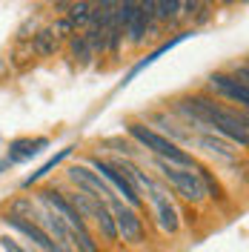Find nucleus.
Masks as SVG:
<instances>
[{"label": "nucleus", "instance_id": "nucleus-1", "mask_svg": "<svg viewBox=\"0 0 249 252\" xmlns=\"http://www.w3.org/2000/svg\"><path fill=\"white\" fill-rule=\"evenodd\" d=\"M175 112L184 115L195 129H209L220 138H226L235 146H247L249 135H247V112L235 109L220 103L218 97H209L206 92H195L187 97H178L175 100Z\"/></svg>", "mask_w": 249, "mask_h": 252}, {"label": "nucleus", "instance_id": "nucleus-2", "mask_svg": "<svg viewBox=\"0 0 249 252\" xmlns=\"http://www.w3.org/2000/svg\"><path fill=\"white\" fill-rule=\"evenodd\" d=\"M126 135L129 141L143 146L146 152H152L155 158L166 160V163H175V166H198V160L189 155L184 146L172 143L169 138H163L160 132H155L149 124H140V121H129L126 124Z\"/></svg>", "mask_w": 249, "mask_h": 252}, {"label": "nucleus", "instance_id": "nucleus-3", "mask_svg": "<svg viewBox=\"0 0 249 252\" xmlns=\"http://www.w3.org/2000/svg\"><path fill=\"white\" fill-rule=\"evenodd\" d=\"M155 169H157L160 184L169 189L172 195H181L192 206L206 201V192H203V184L198 178V172H195V166H175V163H166V160L155 158Z\"/></svg>", "mask_w": 249, "mask_h": 252}, {"label": "nucleus", "instance_id": "nucleus-4", "mask_svg": "<svg viewBox=\"0 0 249 252\" xmlns=\"http://www.w3.org/2000/svg\"><path fill=\"white\" fill-rule=\"evenodd\" d=\"M112 218H115V229H118V241H126L132 247H138L146 241V226L140 218L138 209H132L129 204H124L121 198H112L109 201Z\"/></svg>", "mask_w": 249, "mask_h": 252}, {"label": "nucleus", "instance_id": "nucleus-5", "mask_svg": "<svg viewBox=\"0 0 249 252\" xmlns=\"http://www.w3.org/2000/svg\"><path fill=\"white\" fill-rule=\"evenodd\" d=\"M146 195H149V201H152L157 226H160L166 235H178V229H181V209L172 201V192L163 187L160 181H155L152 187L146 189Z\"/></svg>", "mask_w": 249, "mask_h": 252}, {"label": "nucleus", "instance_id": "nucleus-6", "mask_svg": "<svg viewBox=\"0 0 249 252\" xmlns=\"http://www.w3.org/2000/svg\"><path fill=\"white\" fill-rule=\"evenodd\" d=\"M89 166H92L94 172L100 175V178H103V181H106V184L118 192V198H121L124 204H129L132 209H138V212H140V206H143V201H140V192L132 187V181H129L124 172H118L109 160H103V158H97V155L89 158Z\"/></svg>", "mask_w": 249, "mask_h": 252}, {"label": "nucleus", "instance_id": "nucleus-7", "mask_svg": "<svg viewBox=\"0 0 249 252\" xmlns=\"http://www.w3.org/2000/svg\"><path fill=\"white\" fill-rule=\"evenodd\" d=\"M66 178L75 184L78 192H86V195H92V198H103V201H112V198H118L115 195V189L100 178V175L94 172L92 166H83V163H72L69 169H66Z\"/></svg>", "mask_w": 249, "mask_h": 252}, {"label": "nucleus", "instance_id": "nucleus-8", "mask_svg": "<svg viewBox=\"0 0 249 252\" xmlns=\"http://www.w3.org/2000/svg\"><path fill=\"white\" fill-rule=\"evenodd\" d=\"M37 201H43V204H46L52 212H58V215H61L66 223H69V229H72V232H89V223L80 218V212H78L72 204H69V201H66V195H63V192L46 187V189H40Z\"/></svg>", "mask_w": 249, "mask_h": 252}, {"label": "nucleus", "instance_id": "nucleus-9", "mask_svg": "<svg viewBox=\"0 0 249 252\" xmlns=\"http://www.w3.org/2000/svg\"><path fill=\"white\" fill-rule=\"evenodd\" d=\"M206 89L215 92V97H226V100L238 103L241 109L247 112V106H249V83H241L235 75L215 72V75L209 78V83H206Z\"/></svg>", "mask_w": 249, "mask_h": 252}, {"label": "nucleus", "instance_id": "nucleus-10", "mask_svg": "<svg viewBox=\"0 0 249 252\" xmlns=\"http://www.w3.org/2000/svg\"><path fill=\"white\" fill-rule=\"evenodd\" d=\"M6 223L12 226V229H17L20 235H26L31 241V247L37 252H75V250H69V247H61L58 241H52V238L40 229V223H34V220L29 218H17V215H6Z\"/></svg>", "mask_w": 249, "mask_h": 252}, {"label": "nucleus", "instance_id": "nucleus-11", "mask_svg": "<svg viewBox=\"0 0 249 252\" xmlns=\"http://www.w3.org/2000/svg\"><path fill=\"white\" fill-rule=\"evenodd\" d=\"M149 121H152V129H155V132H160L163 138H169V141H172V143H178V146H181V143H192V141H195L192 129H184V126L178 124L175 118H166L163 112L152 115Z\"/></svg>", "mask_w": 249, "mask_h": 252}, {"label": "nucleus", "instance_id": "nucleus-12", "mask_svg": "<svg viewBox=\"0 0 249 252\" xmlns=\"http://www.w3.org/2000/svg\"><path fill=\"white\" fill-rule=\"evenodd\" d=\"M195 141H198V146H201L206 155H215V158H220V160H232V158L238 155L235 143H229L226 138H220L215 132H201Z\"/></svg>", "mask_w": 249, "mask_h": 252}, {"label": "nucleus", "instance_id": "nucleus-13", "mask_svg": "<svg viewBox=\"0 0 249 252\" xmlns=\"http://www.w3.org/2000/svg\"><path fill=\"white\" fill-rule=\"evenodd\" d=\"M29 49L37 55V58H52V55H58V49H61V40L55 37V32L52 29H40L34 37H31Z\"/></svg>", "mask_w": 249, "mask_h": 252}, {"label": "nucleus", "instance_id": "nucleus-14", "mask_svg": "<svg viewBox=\"0 0 249 252\" xmlns=\"http://www.w3.org/2000/svg\"><path fill=\"white\" fill-rule=\"evenodd\" d=\"M195 172H198V178H201L206 198H212V201L223 204V201H226V192H223V187H220V181L212 175V169H206V166H195Z\"/></svg>", "mask_w": 249, "mask_h": 252}, {"label": "nucleus", "instance_id": "nucleus-15", "mask_svg": "<svg viewBox=\"0 0 249 252\" xmlns=\"http://www.w3.org/2000/svg\"><path fill=\"white\" fill-rule=\"evenodd\" d=\"M40 146H46L43 138H40V141H12L9 143V163H20V160L31 158Z\"/></svg>", "mask_w": 249, "mask_h": 252}, {"label": "nucleus", "instance_id": "nucleus-16", "mask_svg": "<svg viewBox=\"0 0 249 252\" xmlns=\"http://www.w3.org/2000/svg\"><path fill=\"white\" fill-rule=\"evenodd\" d=\"M69 23L78 29V26H89V17H92V3L89 0H72V6H69Z\"/></svg>", "mask_w": 249, "mask_h": 252}, {"label": "nucleus", "instance_id": "nucleus-17", "mask_svg": "<svg viewBox=\"0 0 249 252\" xmlns=\"http://www.w3.org/2000/svg\"><path fill=\"white\" fill-rule=\"evenodd\" d=\"M69 49H72V55L78 58V63L80 66H86V63H92V49H89V43H86V37H83V32H75L72 37H69Z\"/></svg>", "mask_w": 249, "mask_h": 252}, {"label": "nucleus", "instance_id": "nucleus-18", "mask_svg": "<svg viewBox=\"0 0 249 252\" xmlns=\"http://www.w3.org/2000/svg\"><path fill=\"white\" fill-rule=\"evenodd\" d=\"M106 146H115L112 152H118V158H126V160H135L138 158V143H132L129 138H109Z\"/></svg>", "mask_w": 249, "mask_h": 252}, {"label": "nucleus", "instance_id": "nucleus-19", "mask_svg": "<svg viewBox=\"0 0 249 252\" xmlns=\"http://www.w3.org/2000/svg\"><path fill=\"white\" fill-rule=\"evenodd\" d=\"M69 152H72V149H61V152H58V155L52 158V160H46V163H43V166H40L37 172H31V178H26V181H23V187H31V184H34L37 178H43V175H46V172H52V169H55V166L61 163L63 158L69 155Z\"/></svg>", "mask_w": 249, "mask_h": 252}, {"label": "nucleus", "instance_id": "nucleus-20", "mask_svg": "<svg viewBox=\"0 0 249 252\" xmlns=\"http://www.w3.org/2000/svg\"><path fill=\"white\" fill-rule=\"evenodd\" d=\"M0 250L3 252H37L34 247H23V244L12 235H0Z\"/></svg>", "mask_w": 249, "mask_h": 252}, {"label": "nucleus", "instance_id": "nucleus-21", "mask_svg": "<svg viewBox=\"0 0 249 252\" xmlns=\"http://www.w3.org/2000/svg\"><path fill=\"white\" fill-rule=\"evenodd\" d=\"M52 32H55V37H58V40H69V37H72V34H75L78 29L69 23V17H61V20H55Z\"/></svg>", "mask_w": 249, "mask_h": 252}, {"label": "nucleus", "instance_id": "nucleus-22", "mask_svg": "<svg viewBox=\"0 0 249 252\" xmlns=\"http://www.w3.org/2000/svg\"><path fill=\"white\" fill-rule=\"evenodd\" d=\"M198 3H201V0H181V12H184V15H195V12H198Z\"/></svg>", "mask_w": 249, "mask_h": 252}, {"label": "nucleus", "instance_id": "nucleus-23", "mask_svg": "<svg viewBox=\"0 0 249 252\" xmlns=\"http://www.w3.org/2000/svg\"><path fill=\"white\" fill-rule=\"evenodd\" d=\"M69 6H72V0H55V12H69Z\"/></svg>", "mask_w": 249, "mask_h": 252}, {"label": "nucleus", "instance_id": "nucleus-24", "mask_svg": "<svg viewBox=\"0 0 249 252\" xmlns=\"http://www.w3.org/2000/svg\"><path fill=\"white\" fill-rule=\"evenodd\" d=\"M220 3H223V6H232V3H238V0H220Z\"/></svg>", "mask_w": 249, "mask_h": 252}]
</instances>
